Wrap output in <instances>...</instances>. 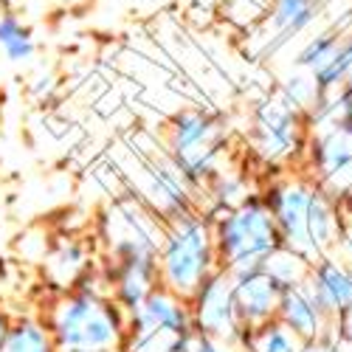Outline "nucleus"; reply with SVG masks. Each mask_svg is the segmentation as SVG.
Wrapping results in <instances>:
<instances>
[{
  "label": "nucleus",
  "instance_id": "1",
  "mask_svg": "<svg viewBox=\"0 0 352 352\" xmlns=\"http://www.w3.org/2000/svg\"><path fill=\"white\" fill-rule=\"evenodd\" d=\"M279 248V231L265 203L243 200L226 212L214 228V256L231 279L248 276L265 268L271 251Z\"/></svg>",
  "mask_w": 352,
  "mask_h": 352
},
{
  "label": "nucleus",
  "instance_id": "2",
  "mask_svg": "<svg viewBox=\"0 0 352 352\" xmlns=\"http://www.w3.org/2000/svg\"><path fill=\"white\" fill-rule=\"evenodd\" d=\"M214 234L206 220L189 212L169 217L158 251V276L166 290L192 299L203 279L214 271Z\"/></svg>",
  "mask_w": 352,
  "mask_h": 352
},
{
  "label": "nucleus",
  "instance_id": "3",
  "mask_svg": "<svg viewBox=\"0 0 352 352\" xmlns=\"http://www.w3.org/2000/svg\"><path fill=\"white\" fill-rule=\"evenodd\" d=\"M172 164L184 172L189 184H203L214 172L217 158V124L200 110H186L175 116L169 127Z\"/></svg>",
  "mask_w": 352,
  "mask_h": 352
},
{
  "label": "nucleus",
  "instance_id": "4",
  "mask_svg": "<svg viewBox=\"0 0 352 352\" xmlns=\"http://www.w3.org/2000/svg\"><path fill=\"white\" fill-rule=\"evenodd\" d=\"M192 318H195V330L214 336L220 341H248V327H243V321L234 307V279L228 271L214 268L203 285L195 290L192 296Z\"/></svg>",
  "mask_w": 352,
  "mask_h": 352
},
{
  "label": "nucleus",
  "instance_id": "5",
  "mask_svg": "<svg viewBox=\"0 0 352 352\" xmlns=\"http://www.w3.org/2000/svg\"><path fill=\"white\" fill-rule=\"evenodd\" d=\"M282 293H285V287L271 274H265V268L234 279V307H237L243 327L254 330V327L268 324L279 313Z\"/></svg>",
  "mask_w": 352,
  "mask_h": 352
},
{
  "label": "nucleus",
  "instance_id": "6",
  "mask_svg": "<svg viewBox=\"0 0 352 352\" xmlns=\"http://www.w3.org/2000/svg\"><path fill=\"white\" fill-rule=\"evenodd\" d=\"M307 206H310V192L302 184L285 186L279 192H274V197L268 200V209L274 214L279 237L287 243V248H293L296 254H318L316 245L310 243L307 234Z\"/></svg>",
  "mask_w": 352,
  "mask_h": 352
},
{
  "label": "nucleus",
  "instance_id": "7",
  "mask_svg": "<svg viewBox=\"0 0 352 352\" xmlns=\"http://www.w3.org/2000/svg\"><path fill=\"white\" fill-rule=\"evenodd\" d=\"M259 150L265 158H279L285 153H290L293 146V135H296V119L290 113V104H279L271 102L262 107L259 113Z\"/></svg>",
  "mask_w": 352,
  "mask_h": 352
},
{
  "label": "nucleus",
  "instance_id": "8",
  "mask_svg": "<svg viewBox=\"0 0 352 352\" xmlns=\"http://www.w3.org/2000/svg\"><path fill=\"white\" fill-rule=\"evenodd\" d=\"M305 293L318 310H341L352 302V279L338 265H321Z\"/></svg>",
  "mask_w": 352,
  "mask_h": 352
},
{
  "label": "nucleus",
  "instance_id": "9",
  "mask_svg": "<svg viewBox=\"0 0 352 352\" xmlns=\"http://www.w3.org/2000/svg\"><path fill=\"white\" fill-rule=\"evenodd\" d=\"M318 307L307 299L305 287H285L282 293V302H279V316H282V324L296 336L310 341L318 333Z\"/></svg>",
  "mask_w": 352,
  "mask_h": 352
},
{
  "label": "nucleus",
  "instance_id": "10",
  "mask_svg": "<svg viewBox=\"0 0 352 352\" xmlns=\"http://www.w3.org/2000/svg\"><path fill=\"white\" fill-rule=\"evenodd\" d=\"M0 352H56V344L51 330L40 321H17V324H9L0 341Z\"/></svg>",
  "mask_w": 352,
  "mask_h": 352
},
{
  "label": "nucleus",
  "instance_id": "11",
  "mask_svg": "<svg viewBox=\"0 0 352 352\" xmlns=\"http://www.w3.org/2000/svg\"><path fill=\"white\" fill-rule=\"evenodd\" d=\"M316 12H318L316 0H276L271 20H274L279 34L290 37V34L305 32V28L316 20Z\"/></svg>",
  "mask_w": 352,
  "mask_h": 352
},
{
  "label": "nucleus",
  "instance_id": "12",
  "mask_svg": "<svg viewBox=\"0 0 352 352\" xmlns=\"http://www.w3.org/2000/svg\"><path fill=\"white\" fill-rule=\"evenodd\" d=\"M245 346L251 352H302L299 338L293 336L282 324V321H279V324H271V321H268V324H262V327H254L248 333Z\"/></svg>",
  "mask_w": 352,
  "mask_h": 352
},
{
  "label": "nucleus",
  "instance_id": "13",
  "mask_svg": "<svg viewBox=\"0 0 352 352\" xmlns=\"http://www.w3.org/2000/svg\"><path fill=\"white\" fill-rule=\"evenodd\" d=\"M0 51H3L12 63L32 60V54H34L32 32H28L17 17H3L0 20Z\"/></svg>",
  "mask_w": 352,
  "mask_h": 352
},
{
  "label": "nucleus",
  "instance_id": "14",
  "mask_svg": "<svg viewBox=\"0 0 352 352\" xmlns=\"http://www.w3.org/2000/svg\"><path fill=\"white\" fill-rule=\"evenodd\" d=\"M265 274H271L282 287H296L305 279V259L293 248H276L265 259Z\"/></svg>",
  "mask_w": 352,
  "mask_h": 352
},
{
  "label": "nucleus",
  "instance_id": "15",
  "mask_svg": "<svg viewBox=\"0 0 352 352\" xmlns=\"http://www.w3.org/2000/svg\"><path fill=\"white\" fill-rule=\"evenodd\" d=\"M85 262H87L85 248H82L79 243L68 240V243H60V248H56V251L51 254L48 268H51V274L56 276V282H63V285H74V282H76V276L85 271Z\"/></svg>",
  "mask_w": 352,
  "mask_h": 352
},
{
  "label": "nucleus",
  "instance_id": "16",
  "mask_svg": "<svg viewBox=\"0 0 352 352\" xmlns=\"http://www.w3.org/2000/svg\"><path fill=\"white\" fill-rule=\"evenodd\" d=\"M333 228H336V220L327 209V203L321 197H310V206H307V234H310V243L318 248L330 245V237H333Z\"/></svg>",
  "mask_w": 352,
  "mask_h": 352
},
{
  "label": "nucleus",
  "instance_id": "17",
  "mask_svg": "<svg viewBox=\"0 0 352 352\" xmlns=\"http://www.w3.org/2000/svg\"><path fill=\"white\" fill-rule=\"evenodd\" d=\"M336 48H338V37L336 34H321V37H316V40H310L305 45V51L299 54V63L316 74L321 65H327V60L333 56Z\"/></svg>",
  "mask_w": 352,
  "mask_h": 352
},
{
  "label": "nucleus",
  "instance_id": "18",
  "mask_svg": "<svg viewBox=\"0 0 352 352\" xmlns=\"http://www.w3.org/2000/svg\"><path fill=\"white\" fill-rule=\"evenodd\" d=\"M186 352H231V344L228 341H220L214 336H206V333H192L189 338V349Z\"/></svg>",
  "mask_w": 352,
  "mask_h": 352
},
{
  "label": "nucleus",
  "instance_id": "19",
  "mask_svg": "<svg viewBox=\"0 0 352 352\" xmlns=\"http://www.w3.org/2000/svg\"><path fill=\"white\" fill-rule=\"evenodd\" d=\"M189 338H192V336H184V338H172V341H169V344H166L161 352H186V349H189Z\"/></svg>",
  "mask_w": 352,
  "mask_h": 352
},
{
  "label": "nucleus",
  "instance_id": "20",
  "mask_svg": "<svg viewBox=\"0 0 352 352\" xmlns=\"http://www.w3.org/2000/svg\"><path fill=\"white\" fill-rule=\"evenodd\" d=\"M6 330H9V321H6V316H3V313H0V341H3Z\"/></svg>",
  "mask_w": 352,
  "mask_h": 352
},
{
  "label": "nucleus",
  "instance_id": "21",
  "mask_svg": "<svg viewBox=\"0 0 352 352\" xmlns=\"http://www.w3.org/2000/svg\"><path fill=\"white\" fill-rule=\"evenodd\" d=\"M302 352H333V349H330V346H321V344H318V346H305Z\"/></svg>",
  "mask_w": 352,
  "mask_h": 352
}]
</instances>
